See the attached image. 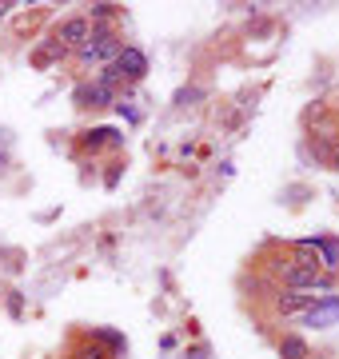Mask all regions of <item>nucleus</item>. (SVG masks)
<instances>
[{"mask_svg": "<svg viewBox=\"0 0 339 359\" xmlns=\"http://www.w3.org/2000/svg\"><path fill=\"white\" fill-rule=\"evenodd\" d=\"M120 48H124V40H120V32L116 28H92V36L84 40V44H80L76 52H72V56H76V65H112V60H116L120 56Z\"/></svg>", "mask_w": 339, "mask_h": 359, "instance_id": "nucleus-1", "label": "nucleus"}, {"mask_svg": "<svg viewBox=\"0 0 339 359\" xmlns=\"http://www.w3.org/2000/svg\"><path fill=\"white\" fill-rule=\"evenodd\" d=\"M88 36H92V25L84 20V16H64V20L56 25V32H53V40L60 44V48H68V52H76Z\"/></svg>", "mask_w": 339, "mask_h": 359, "instance_id": "nucleus-2", "label": "nucleus"}, {"mask_svg": "<svg viewBox=\"0 0 339 359\" xmlns=\"http://www.w3.org/2000/svg\"><path fill=\"white\" fill-rule=\"evenodd\" d=\"M324 299H331V295H312V292H279V295H275V311H279V316H300V311H307L312 304H324Z\"/></svg>", "mask_w": 339, "mask_h": 359, "instance_id": "nucleus-3", "label": "nucleus"}, {"mask_svg": "<svg viewBox=\"0 0 339 359\" xmlns=\"http://www.w3.org/2000/svg\"><path fill=\"white\" fill-rule=\"evenodd\" d=\"M112 65H116V72H120L124 80H144V72H148V56H144L140 48L124 44V48H120V56L112 60Z\"/></svg>", "mask_w": 339, "mask_h": 359, "instance_id": "nucleus-4", "label": "nucleus"}, {"mask_svg": "<svg viewBox=\"0 0 339 359\" xmlns=\"http://www.w3.org/2000/svg\"><path fill=\"white\" fill-rule=\"evenodd\" d=\"M72 100H76V108H108V104L116 100V92H112V88H104V84H96V80H92V84H80Z\"/></svg>", "mask_w": 339, "mask_h": 359, "instance_id": "nucleus-5", "label": "nucleus"}, {"mask_svg": "<svg viewBox=\"0 0 339 359\" xmlns=\"http://www.w3.org/2000/svg\"><path fill=\"white\" fill-rule=\"evenodd\" d=\"M84 20L92 28H112L120 20V4H92L88 13H84Z\"/></svg>", "mask_w": 339, "mask_h": 359, "instance_id": "nucleus-6", "label": "nucleus"}, {"mask_svg": "<svg viewBox=\"0 0 339 359\" xmlns=\"http://www.w3.org/2000/svg\"><path fill=\"white\" fill-rule=\"evenodd\" d=\"M279 359H312V347L303 335H284L279 339Z\"/></svg>", "mask_w": 339, "mask_h": 359, "instance_id": "nucleus-7", "label": "nucleus"}, {"mask_svg": "<svg viewBox=\"0 0 339 359\" xmlns=\"http://www.w3.org/2000/svg\"><path fill=\"white\" fill-rule=\"evenodd\" d=\"M64 56H72V52H68V48H60L56 40H44V44H40V48L32 52V65H36V68H48L53 60H64Z\"/></svg>", "mask_w": 339, "mask_h": 359, "instance_id": "nucleus-8", "label": "nucleus"}, {"mask_svg": "<svg viewBox=\"0 0 339 359\" xmlns=\"http://www.w3.org/2000/svg\"><path fill=\"white\" fill-rule=\"evenodd\" d=\"M303 320L312 323V327H327L331 320H339V299L331 295V299H327V308H319V311L307 308V311H303Z\"/></svg>", "mask_w": 339, "mask_h": 359, "instance_id": "nucleus-9", "label": "nucleus"}, {"mask_svg": "<svg viewBox=\"0 0 339 359\" xmlns=\"http://www.w3.org/2000/svg\"><path fill=\"white\" fill-rule=\"evenodd\" d=\"M104 144H120V132H112V128H92V132H84L80 136V148H104Z\"/></svg>", "mask_w": 339, "mask_h": 359, "instance_id": "nucleus-10", "label": "nucleus"}, {"mask_svg": "<svg viewBox=\"0 0 339 359\" xmlns=\"http://www.w3.org/2000/svg\"><path fill=\"white\" fill-rule=\"evenodd\" d=\"M331 164H335V168H339V148H335V156H331Z\"/></svg>", "mask_w": 339, "mask_h": 359, "instance_id": "nucleus-11", "label": "nucleus"}]
</instances>
